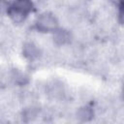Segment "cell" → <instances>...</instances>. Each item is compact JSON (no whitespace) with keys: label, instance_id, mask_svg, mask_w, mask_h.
<instances>
[{"label":"cell","instance_id":"cell-1","mask_svg":"<svg viewBox=\"0 0 124 124\" xmlns=\"http://www.w3.org/2000/svg\"><path fill=\"white\" fill-rule=\"evenodd\" d=\"M31 9L32 3L30 0H17L12 6L11 16L15 18V20H20L26 16Z\"/></svg>","mask_w":124,"mask_h":124},{"label":"cell","instance_id":"cell-2","mask_svg":"<svg viewBox=\"0 0 124 124\" xmlns=\"http://www.w3.org/2000/svg\"><path fill=\"white\" fill-rule=\"evenodd\" d=\"M56 23L57 22L55 18L50 15H46V14L41 16L38 21V25L40 26V28H42L45 31H50L52 29H55Z\"/></svg>","mask_w":124,"mask_h":124},{"label":"cell","instance_id":"cell-3","mask_svg":"<svg viewBox=\"0 0 124 124\" xmlns=\"http://www.w3.org/2000/svg\"><path fill=\"white\" fill-rule=\"evenodd\" d=\"M119 17H120V20L122 21V23L124 24V2L121 6V9H120V13H119Z\"/></svg>","mask_w":124,"mask_h":124}]
</instances>
